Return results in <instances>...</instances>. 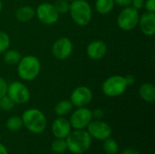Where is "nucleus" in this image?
Segmentation results:
<instances>
[{
  "label": "nucleus",
  "mask_w": 155,
  "mask_h": 154,
  "mask_svg": "<svg viewBox=\"0 0 155 154\" xmlns=\"http://www.w3.org/2000/svg\"><path fill=\"white\" fill-rule=\"evenodd\" d=\"M65 139L67 149L74 154H83L87 152L92 143V137L84 129L71 132Z\"/></svg>",
  "instance_id": "1"
},
{
  "label": "nucleus",
  "mask_w": 155,
  "mask_h": 154,
  "mask_svg": "<svg viewBox=\"0 0 155 154\" xmlns=\"http://www.w3.org/2000/svg\"><path fill=\"white\" fill-rule=\"evenodd\" d=\"M41 63L35 55H25L21 57L17 64V74L24 81H33L40 74Z\"/></svg>",
  "instance_id": "2"
},
{
  "label": "nucleus",
  "mask_w": 155,
  "mask_h": 154,
  "mask_svg": "<svg viewBox=\"0 0 155 154\" xmlns=\"http://www.w3.org/2000/svg\"><path fill=\"white\" fill-rule=\"evenodd\" d=\"M70 15L73 21L80 26L89 25L93 17V10L86 0H73L70 3Z\"/></svg>",
  "instance_id": "3"
},
{
  "label": "nucleus",
  "mask_w": 155,
  "mask_h": 154,
  "mask_svg": "<svg viewBox=\"0 0 155 154\" xmlns=\"http://www.w3.org/2000/svg\"><path fill=\"white\" fill-rule=\"evenodd\" d=\"M21 118L23 125H25V127L33 133H41L46 128V117L38 109L32 108L25 111Z\"/></svg>",
  "instance_id": "4"
},
{
  "label": "nucleus",
  "mask_w": 155,
  "mask_h": 154,
  "mask_svg": "<svg viewBox=\"0 0 155 154\" xmlns=\"http://www.w3.org/2000/svg\"><path fill=\"white\" fill-rule=\"evenodd\" d=\"M127 86L124 76L112 75L104 81L102 91L108 97H117L124 93Z\"/></svg>",
  "instance_id": "5"
},
{
  "label": "nucleus",
  "mask_w": 155,
  "mask_h": 154,
  "mask_svg": "<svg viewBox=\"0 0 155 154\" xmlns=\"http://www.w3.org/2000/svg\"><path fill=\"white\" fill-rule=\"evenodd\" d=\"M140 18L139 11L129 5L124 7L117 16V25L124 31H132L137 25Z\"/></svg>",
  "instance_id": "6"
},
{
  "label": "nucleus",
  "mask_w": 155,
  "mask_h": 154,
  "mask_svg": "<svg viewBox=\"0 0 155 154\" xmlns=\"http://www.w3.org/2000/svg\"><path fill=\"white\" fill-rule=\"evenodd\" d=\"M6 95L17 104H24L30 99V91L22 82H12L7 86Z\"/></svg>",
  "instance_id": "7"
},
{
  "label": "nucleus",
  "mask_w": 155,
  "mask_h": 154,
  "mask_svg": "<svg viewBox=\"0 0 155 154\" xmlns=\"http://www.w3.org/2000/svg\"><path fill=\"white\" fill-rule=\"evenodd\" d=\"M35 15L44 25H52L58 21L60 14L56 11L53 4L42 3L36 7Z\"/></svg>",
  "instance_id": "8"
},
{
  "label": "nucleus",
  "mask_w": 155,
  "mask_h": 154,
  "mask_svg": "<svg viewBox=\"0 0 155 154\" xmlns=\"http://www.w3.org/2000/svg\"><path fill=\"white\" fill-rule=\"evenodd\" d=\"M74 45L72 41L65 36L58 38L52 46V54L57 60H66L73 53Z\"/></svg>",
  "instance_id": "9"
},
{
  "label": "nucleus",
  "mask_w": 155,
  "mask_h": 154,
  "mask_svg": "<svg viewBox=\"0 0 155 154\" xmlns=\"http://www.w3.org/2000/svg\"><path fill=\"white\" fill-rule=\"evenodd\" d=\"M92 111L86 107L77 108L70 117L71 127L74 130H82L87 127V125L92 121Z\"/></svg>",
  "instance_id": "10"
},
{
  "label": "nucleus",
  "mask_w": 155,
  "mask_h": 154,
  "mask_svg": "<svg viewBox=\"0 0 155 154\" xmlns=\"http://www.w3.org/2000/svg\"><path fill=\"white\" fill-rule=\"evenodd\" d=\"M86 128L90 136L99 141H104L112 135L111 126L101 120L91 121Z\"/></svg>",
  "instance_id": "11"
},
{
  "label": "nucleus",
  "mask_w": 155,
  "mask_h": 154,
  "mask_svg": "<svg viewBox=\"0 0 155 154\" xmlns=\"http://www.w3.org/2000/svg\"><path fill=\"white\" fill-rule=\"evenodd\" d=\"M93 100V93L87 86H78L71 93L70 101L72 104L77 108L85 107Z\"/></svg>",
  "instance_id": "12"
},
{
  "label": "nucleus",
  "mask_w": 155,
  "mask_h": 154,
  "mask_svg": "<svg viewBox=\"0 0 155 154\" xmlns=\"http://www.w3.org/2000/svg\"><path fill=\"white\" fill-rule=\"evenodd\" d=\"M107 53V45L104 41L94 40L88 44L86 47L87 56L94 61L103 59Z\"/></svg>",
  "instance_id": "13"
},
{
  "label": "nucleus",
  "mask_w": 155,
  "mask_h": 154,
  "mask_svg": "<svg viewBox=\"0 0 155 154\" xmlns=\"http://www.w3.org/2000/svg\"><path fill=\"white\" fill-rule=\"evenodd\" d=\"M71 130L70 122L62 116L56 118L52 124V133L57 139H65L71 133Z\"/></svg>",
  "instance_id": "14"
},
{
  "label": "nucleus",
  "mask_w": 155,
  "mask_h": 154,
  "mask_svg": "<svg viewBox=\"0 0 155 154\" xmlns=\"http://www.w3.org/2000/svg\"><path fill=\"white\" fill-rule=\"evenodd\" d=\"M138 25L142 33L147 36H152L155 34V13L146 12L140 15Z\"/></svg>",
  "instance_id": "15"
},
{
  "label": "nucleus",
  "mask_w": 155,
  "mask_h": 154,
  "mask_svg": "<svg viewBox=\"0 0 155 154\" xmlns=\"http://www.w3.org/2000/svg\"><path fill=\"white\" fill-rule=\"evenodd\" d=\"M35 16V10L31 5H22L15 11V18L21 23L31 21Z\"/></svg>",
  "instance_id": "16"
},
{
  "label": "nucleus",
  "mask_w": 155,
  "mask_h": 154,
  "mask_svg": "<svg viewBox=\"0 0 155 154\" xmlns=\"http://www.w3.org/2000/svg\"><path fill=\"white\" fill-rule=\"evenodd\" d=\"M140 97L147 103H153L155 101V87L153 84H143L139 88Z\"/></svg>",
  "instance_id": "17"
},
{
  "label": "nucleus",
  "mask_w": 155,
  "mask_h": 154,
  "mask_svg": "<svg viewBox=\"0 0 155 154\" xmlns=\"http://www.w3.org/2000/svg\"><path fill=\"white\" fill-rule=\"evenodd\" d=\"M114 5L115 4L114 0H96L94 6L95 10L100 15H107L112 12L114 7Z\"/></svg>",
  "instance_id": "18"
},
{
  "label": "nucleus",
  "mask_w": 155,
  "mask_h": 154,
  "mask_svg": "<svg viewBox=\"0 0 155 154\" xmlns=\"http://www.w3.org/2000/svg\"><path fill=\"white\" fill-rule=\"evenodd\" d=\"M73 107H74V105L72 104L71 101L62 100L55 104L54 112L58 116H64L72 112Z\"/></svg>",
  "instance_id": "19"
},
{
  "label": "nucleus",
  "mask_w": 155,
  "mask_h": 154,
  "mask_svg": "<svg viewBox=\"0 0 155 154\" xmlns=\"http://www.w3.org/2000/svg\"><path fill=\"white\" fill-rule=\"evenodd\" d=\"M21 54L15 49H7L4 53V62L9 65L17 64L21 59Z\"/></svg>",
  "instance_id": "20"
},
{
  "label": "nucleus",
  "mask_w": 155,
  "mask_h": 154,
  "mask_svg": "<svg viewBox=\"0 0 155 154\" xmlns=\"http://www.w3.org/2000/svg\"><path fill=\"white\" fill-rule=\"evenodd\" d=\"M6 128L11 132H16L19 131L23 127V121L21 117L18 116H12L7 119L5 123Z\"/></svg>",
  "instance_id": "21"
},
{
  "label": "nucleus",
  "mask_w": 155,
  "mask_h": 154,
  "mask_svg": "<svg viewBox=\"0 0 155 154\" xmlns=\"http://www.w3.org/2000/svg\"><path fill=\"white\" fill-rule=\"evenodd\" d=\"M103 148L107 154H116L119 150V146H118V143H116V141L110 137L107 138L106 140H104Z\"/></svg>",
  "instance_id": "22"
},
{
  "label": "nucleus",
  "mask_w": 155,
  "mask_h": 154,
  "mask_svg": "<svg viewBox=\"0 0 155 154\" xmlns=\"http://www.w3.org/2000/svg\"><path fill=\"white\" fill-rule=\"evenodd\" d=\"M51 149L56 154H62L65 152V151L67 150V145H66V142L64 139H55L52 144H51Z\"/></svg>",
  "instance_id": "23"
},
{
  "label": "nucleus",
  "mask_w": 155,
  "mask_h": 154,
  "mask_svg": "<svg viewBox=\"0 0 155 154\" xmlns=\"http://www.w3.org/2000/svg\"><path fill=\"white\" fill-rule=\"evenodd\" d=\"M53 5L59 14H65L69 12L70 2L67 0H56Z\"/></svg>",
  "instance_id": "24"
},
{
  "label": "nucleus",
  "mask_w": 155,
  "mask_h": 154,
  "mask_svg": "<svg viewBox=\"0 0 155 154\" xmlns=\"http://www.w3.org/2000/svg\"><path fill=\"white\" fill-rule=\"evenodd\" d=\"M10 45V37L5 32H0V54L5 53Z\"/></svg>",
  "instance_id": "25"
},
{
  "label": "nucleus",
  "mask_w": 155,
  "mask_h": 154,
  "mask_svg": "<svg viewBox=\"0 0 155 154\" xmlns=\"http://www.w3.org/2000/svg\"><path fill=\"white\" fill-rule=\"evenodd\" d=\"M15 103L5 94V96L0 98V109L4 111H10L14 108Z\"/></svg>",
  "instance_id": "26"
},
{
  "label": "nucleus",
  "mask_w": 155,
  "mask_h": 154,
  "mask_svg": "<svg viewBox=\"0 0 155 154\" xmlns=\"http://www.w3.org/2000/svg\"><path fill=\"white\" fill-rule=\"evenodd\" d=\"M146 12L155 13V0H144V6Z\"/></svg>",
  "instance_id": "27"
},
{
  "label": "nucleus",
  "mask_w": 155,
  "mask_h": 154,
  "mask_svg": "<svg viewBox=\"0 0 155 154\" xmlns=\"http://www.w3.org/2000/svg\"><path fill=\"white\" fill-rule=\"evenodd\" d=\"M7 86H8V84H7L6 81L0 76V98L6 94Z\"/></svg>",
  "instance_id": "28"
},
{
  "label": "nucleus",
  "mask_w": 155,
  "mask_h": 154,
  "mask_svg": "<svg viewBox=\"0 0 155 154\" xmlns=\"http://www.w3.org/2000/svg\"><path fill=\"white\" fill-rule=\"evenodd\" d=\"M131 6H133L134 9L140 11L144 6V0H133L132 4H131Z\"/></svg>",
  "instance_id": "29"
},
{
  "label": "nucleus",
  "mask_w": 155,
  "mask_h": 154,
  "mask_svg": "<svg viewBox=\"0 0 155 154\" xmlns=\"http://www.w3.org/2000/svg\"><path fill=\"white\" fill-rule=\"evenodd\" d=\"M92 116L93 118H95L96 120H101L104 116V112L100 108L95 109L94 112H92Z\"/></svg>",
  "instance_id": "30"
},
{
  "label": "nucleus",
  "mask_w": 155,
  "mask_h": 154,
  "mask_svg": "<svg viewBox=\"0 0 155 154\" xmlns=\"http://www.w3.org/2000/svg\"><path fill=\"white\" fill-rule=\"evenodd\" d=\"M114 4L121 6V7H126V6H129L131 5L132 4V1L133 0H114Z\"/></svg>",
  "instance_id": "31"
},
{
  "label": "nucleus",
  "mask_w": 155,
  "mask_h": 154,
  "mask_svg": "<svg viewBox=\"0 0 155 154\" xmlns=\"http://www.w3.org/2000/svg\"><path fill=\"white\" fill-rule=\"evenodd\" d=\"M124 79L126 81V84L127 85H132L135 83V77L133 75V74H127L126 76H124Z\"/></svg>",
  "instance_id": "32"
},
{
  "label": "nucleus",
  "mask_w": 155,
  "mask_h": 154,
  "mask_svg": "<svg viewBox=\"0 0 155 154\" xmlns=\"http://www.w3.org/2000/svg\"><path fill=\"white\" fill-rule=\"evenodd\" d=\"M121 154H140V152L133 148H127V149L124 150Z\"/></svg>",
  "instance_id": "33"
},
{
  "label": "nucleus",
  "mask_w": 155,
  "mask_h": 154,
  "mask_svg": "<svg viewBox=\"0 0 155 154\" xmlns=\"http://www.w3.org/2000/svg\"><path fill=\"white\" fill-rule=\"evenodd\" d=\"M0 154H8L7 149L2 143H0Z\"/></svg>",
  "instance_id": "34"
},
{
  "label": "nucleus",
  "mask_w": 155,
  "mask_h": 154,
  "mask_svg": "<svg viewBox=\"0 0 155 154\" xmlns=\"http://www.w3.org/2000/svg\"><path fill=\"white\" fill-rule=\"evenodd\" d=\"M2 9H3V2L2 0H0V12L2 11Z\"/></svg>",
  "instance_id": "35"
},
{
  "label": "nucleus",
  "mask_w": 155,
  "mask_h": 154,
  "mask_svg": "<svg viewBox=\"0 0 155 154\" xmlns=\"http://www.w3.org/2000/svg\"><path fill=\"white\" fill-rule=\"evenodd\" d=\"M67 1H69V2H72L73 0H67Z\"/></svg>",
  "instance_id": "36"
},
{
  "label": "nucleus",
  "mask_w": 155,
  "mask_h": 154,
  "mask_svg": "<svg viewBox=\"0 0 155 154\" xmlns=\"http://www.w3.org/2000/svg\"><path fill=\"white\" fill-rule=\"evenodd\" d=\"M0 138H1V137H0Z\"/></svg>",
  "instance_id": "37"
}]
</instances>
